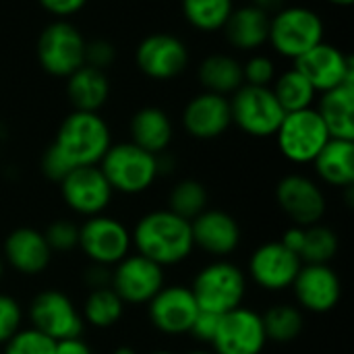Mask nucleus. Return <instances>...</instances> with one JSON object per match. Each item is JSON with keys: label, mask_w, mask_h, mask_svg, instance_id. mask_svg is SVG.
I'll list each match as a JSON object with an SVG mask.
<instances>
[{"label": "nucleus", "mask_w": 354, "mask_h": 354, "mask_svg": "<svg viewBox=\"0 0 354 354\" xmlns=\"http://www.w3.org/2000/svg\"><path fill=\"white\" fill-rule=\"evenodd\" d=\"M135 253L162 268L187 261L195 249L191 222L170 209H153L141 216L131 230Z\"/></svg>", "instance_id": "nucleus-1"}, {"label": "nucleus", "mask_w": 354, "mask_h": 354, "mask_svg": "<svg viewBox=\"0 0 354 354\" xmlns=\"http://www.w3.org/2000/svg\"><path fill=\"white\" fill-rule=\"evenodd\" d=\"M54 145L79 166H97L112 145V133L100 112L73 110L58 127Z\"/></svg>", "instance_id": "nucleus-2"}, {"label": "nucleus", "mask_w": 354, "mask_h": 354, "mask_svg": "<svg viewBox=\"0 0 354 354\" xmlns=\"http://www.w3.org/2000/svg\"><path fill=\"white\" fill-rule=\"evenodd\" d=\"M191 292L201 311L224 315L243 307L247 297V274L228 259H214L195 274Z\"/></svg>", "instance_id": "nucleus-3"}, {"label": "nucleus", "mask_w": 354, "mask_h": 354, "mask_svg": "<svg viewBox=\"0 0 354 354\" xmlns=\"http://www.w3.org/2000/svg\"><path fill=\"white\" fill-rule=\"evenodd\" d=\"M97 166L112 191L120 195H141L160 176L158 156L137 147L131 141L112 143Z\"/></svg>", "instance_id": "nucleus-4"}, {"label": "nucleus", "mask_w": 354, "mask_h": 354, "mask_svg": "<svg viewBox=\"0 0 354 354\" xmlns=\"http://www.w3.org/2000/svg\"><path fill=\"white\" fill-rule=\"evenodd\" d=\"M324 33L326 25L313 8L282 6L270 17L268 41L280 56L297 60L324 41Z\"/></svg>", "instance_id": "nucleus-5"}, {"label": "nucleus", "mask_w": 354, "mask_h": 354, "mask_svg": "<svg viewBox=\"0 0 354 354\" xmlns=\"http://www.w3.org/2000/svg\"><path fill=\"white\" fill-rule=\"evenodd\" d=\"M274 137L280 153L299 166L313 164V160L332 139L315 108L286 112Z\"/></svg>", "instance_id": "nucleus-6"}, {"label": "nucleus", "mask_w": 354, "mask_h": 354, "mask_svg": "<svg viewBox=\"0 0 354 354\" xmlns=\"http://www.w3.org/2000/svg\"><path fill=\"white\" fill-rule=\"evenodd\" d=\"M85 44L83 33L68 19H56L37 37L39 66L52 77L66 79L85 64Z\"/></svg>", "instance_id": "nucleus-7"}, {"label": "nucleus", "mask_w": 354, "mask_h": 354, "mask_svg": "<svg viewBox=\"0 0 354 354\" xmlns=\"http://www.w3.org/2000/svg\"><path fill=\"white\" fill-rule=\"evenodd\" d=\"M228 100L232 124H236L249 137H274L286 114L272 87L241 85Z\"/></svg>", "instance_id": "nucleus-8"}, {"label": "nucleus", "mask_w": 354, "mask_h": 354, "mask_svg": "<svg viewBox=\"0 0 354 354\" xmlns=\"http://www.w3.org/2000/svg\"><path fill=\"white\" fill-rule=\"evenodd\" d=\"M77 249H81L89 263L114 268L133 249L131 230L118 218L108 214L85 218V222L79 226Z\"/></svg>", "instance_id": "nucleus-9"}, {"label": "nucleus", "mask_w": 354, "mask_h": 354, "mask_svg": "<svg viewBox=\"0 0 354 354\" xmlns=\"http://www.w3.org/2000/svg\"><path fill=\"white\" fill-rule=\"evenodd\" d=\"M29 324L54 342L81 338L85 322L68 295L56 288L37 292L29 303Z\"/></svg>", "instance_id": "nucleus-10"}, {"label": "nucleus", "mask_w": 354, "mask_h": 354, "mask_svg": "<svg viewBox=\"0 0 354 354\" xmlns=\"http://www.w3.org/2000/svg\"><path fill=\"white\" fill-rule=\"evenodd\" d=\"M164 286V268L139 253H129L112 268L110 288L124 305H147Z\"/></svg>", "instance_id": "nucleus-11"}, {"label": "nucleus", "mask_w": 354, "mask_h": 354, "mask_svg": "<svg viewBox=\"0 0 354 354\" xmlns=\"http://www.w3.org/2000/svg\"><path fill=\"white\" fill-rule=\"evenodd\" d=\"M276 201L295 226L322 224L328 212V199L322 185L305 174H286L276 187Z\"/></svg>", "instance_id": "nucleus-12"}, {"label": "nucleus", "mask_w": 354, "mask_h": 354, "mask_svg": "<svg viewBox=\"0 0 354 354\" xmlns=\"http://www.w3.org/2000/svg\"><path fill=\"white\" fill-rule=\"evenodd\" d=\"M268 344L261 313L249 307H236L220 317L212 340L214 354H261Z\"/></svg>", "instance_id": "nucleus-13"}, {"label": "nucleus", "mask_w": 354, "mask_h": 354, "mask_svg": "<svg viewBox=\"0 0 354 354\" xmlns=\"http://www.w3.org/2000/svg\"><path fill=\"white\" fill-rule=\"evenodd\" d=\"M60 195L71 212L83 218H91L106 214L114 191L100 166H79L73 168L60 183Z\"/></svg>", "instance_id": "nucleus-14"}, {"label": "nucleus", "mask_w": 354, "mask_h": 354, "mask_svg": "<svg viewBox=\"0 0 354 354\" xmlns=\"http://www.w3.org/2000/svg\"><path fill=\"white\" fill-rule=\"evenodd\" d=\"M187 44L172 33H151L143 37L135 50L139 71L153 81H170L185 73L189 66Z\"/></svg>", "instance_id": "nucleus-15"}, {"label": "nucleus", "mask_w": 354, "mask_h": 354, "mask_svg": "<svg viewBox=\"0 0 354 354\" xmlns=\"http://www.w3.org/2000/svg\"><path fill=\"white\" fill-rule=\"evenodd\" d=\"M290 288L299 309L315 315L334 311L342 299V280L330 263H303Z\"/></svg>", "instance_id": "nucleus-16"}, {"label": "nucleus", "mask_w": 354, "mask_h": 354, "mask_svg": "<svg viewBox=\"0 0 354 354\" xmlns=\"http://www.w3.org/2000/svg\"><path fill=\"white\" fill-rule=\"evenodd\" d=\"M295 68L307 77L317 93L340 85H354V60L338 46L328 41H319L315 48L297 58Z\"/></svg>", "instance_id": "nucleus-17"}, {"label": "nucleus", "mask_w": 354, "mask_h": 354, "mask_svg": "<svg viewBox=\"0 0 354 354\" xmlns=\"http://www.w3.org/2000/svg\"><path fill=\"white\" fill-rule=\"evenodd\" d=\"M303 268L297 253L286 249L280 241L259 245L249 257V278L268 292L288 290Z\"/></svg>", "instance_id": "nucleus-18"}, {"label": "nucleus", "mask_w": 354, "mask_h": 354, "mask_svg": "<svg viewBox=\"0 0 354 354\" xmlns=\"http://www.w3.org/2000/svg\"><path fill=\"white\" fill-rule=\"evenodd\" d=\"M199 313L197 301L189 286L170 284L164 286L147 303L149 324L166 336H185L189 334L195 317Z\"/></svg>", "instance_id": "nucleus-19"}, {"label": "nucleus", "mask_w": 354, "mask_h": 354, "mask_svg": "<svg viewBox=\"0 0 354 354\" xmlns=\"http://www.w3.org/2000/svg\"><path fill=\"white\" fill-rule=\"evenodd\" d=\"M232 124L230 100L226 95H218L212 91H201L191 97L183 110V127L185 131L199 139L212 141L222 137Z\"/></svg>", "instance_id": "nucleus-20"}, {"label": "nucleus", "mask_w": 354, "mask_h": 354, "mask_svg": "<svg viewBox=\"0 0 354 354\" xmlns=\"http://www.w3.org/2000/svg\"><path fill=\"white\" fill-rule=\"evenodd\" d=\"M193 245L214 259H226L241 245V226L234 216L224 209H205L191 220Z\"/></svg>", "instance_id": "nucleus-21"}, {"label": "nucleus", "mask_w": 354, "mask_h": 354, "mask_svg": "<svg viewBox=\"0 0 354 354\" xmlns=\"http://www.w3.org/2000/svg\"><path fill=\"white\" fill-rule=\"evenodd\" d=\"M52 251L44 232L31 226H19L10 230L2 245V257L21 276H39L52 261Z\"/></svg>", "instance_id": "nucleus-22"}, {"label": "nucleus", "mask_w": 354, "mask_h": 354, "mask_svg": "<svg viewBox=\"0 0 354 354\" xmlns=\"http://www.w3.org/2000/svg\"><path fill=\"white\" fill-rule=\"evenodd\" d=\"M131 143L160 156L166 153L174 139V124L170 116L158 106H145L131 118Z\"/></svg>", "instance_id": "nucleus-23"}, {"label": "nucleus", "mask_w": 354, "mask_h": 354, "mask_svg": "<svg viewBox=\"0 0 354 354\" xmlns=\"http://www.w3.org/2000/svg\"><path fill=\"white\" fill-rule=\"evenodd\" d=\"M230 46L243 52H251L268 44L270 35V15L247 4L232 8L226 25L222 27Z\"/></svg>", "instance_id": "nucleus-24"}, {"label": "nucleus", "mask_w": 354, "mask_h": 354, "mask_svg": "<svg viewBox=\"0 0 354 354\" xmlns=\"http://www.w3.org/2000/svg\"><path fill=\"white\" fill-rule=\"evenodd\" d=\"M317 178L334 189H353L354 185V141L330 139L319 156L313 160Z\"/></svg>", "instance_id": "nucleus-25"}, {"label": "nucleus", "mask_w": 354, "mask_h": 354, "mask_svg": "<svg viewBox=\"0 0 354 354\" xmlns=\"http://www.w3.org/2000/svg\"><path fill=\"white\" fill-rule=\"evenodd\" d=\"M66 97L75 110L100 112L110 97V79L106 71L83 64L66 77Z\"/></svg>", "instance_id": "nucleus-26"}, {"label": "nucleus", "mask_w": 354, "mask_h": 354, "mask_svg": "<svg viewBox=\"0 0 354 354\" xmlns=\"http://www.w3.org/2000/svg\"><path fill=\"white\" fill-rule=\"evenodd\" d=\"M332 139L354 141V85L324 91L315 108Z\"/></svg>", "instance_id": "nucleus-27"}, {"label": "nucleus", "mask_w": 354, "mask_h": 354, "mask_svg": "<svg viewBox=\"0 0 354 354\" xmlns=\"http://www.w3.org/2000/svg\"><path fill=\"white\" fill-rule=\"evenodd\" d=\"M197 79L203 85V91H212L218 95H232L243 81V62H239L230 54H209L199 62Z\"/></svg>", "instance_id": "nucleus-28"}, {"label": "nucleus", "mask_w": 354, "mask_h": 354, "mask_svg": "<svg viewBox=\"0 0 354 354\" xmlns=\"http://www.w3.org/2000/svg\"><path fill=\"white\" fill-rule=\"evenodd\" d=\"M124 307L127 305L120 301V297L110 286H106L89 290L79 311L85 326H91L95 330H110L122 319Z\"/></svg>", "instance_id": "nucleus-29"}, {"label": "nucleus", "mask_w": 354, "mask_h": 354, "mask_svg": "<svg viewBox=\"0 0 354 354\" xmlns=\"http://www.w3.org/2000/svg\"><path fill=\"white\" fill-rule=\"evenodd\" d=\"M263 330L268 336V342L276 344H290L301 338L305 332V315L297 305H274L263 315Z\"/></svg>", "instance_id": "nucleus-30"}, {"label": "nucleus", "mask_w": 354, "mask_h": 354, "mask_svg": "<svg viewBox=\"0 0 354 354\" xmlns=\"http://www.w3.org/2000/svg\"><path fill=\"white\" fill-rule=\"evenodd\" d=\"M272 91L276 100L280 102L284 112H297L305 108H313V100L317 91L307 81V77L299 68H288L282 75H278L272 83Z\"/></svg>", "instance_id": "nucleus-31"}, {"label": "nucleus", "mask_w": 354, "mask_h": 354, "mask_svg": "<svg viewBox=\"0 0 354 354\" xmlns=\"http://www.w3.org/2000/svg\"><path fill=\"white\" fill-rule=\"evenodd\" d=\"M180 8L191 27L214 33L226 25L234 4L232 0H180Z\"/></svg>", "instance_id": "nucleus-32"}, {"label": "nucleus", "mask_w": 354, "mask_h": 354, "mask_svg": "<svg viewBox=\"0 0 354 354\" xmlns=\"http://www.w3.org/2000/svg\"><path fill=\"white\" fill-rule=\"evenodd\" d=\"M207 201H209V195L203 183L195 178H183L170 189L166 209L191 222L207 209Z\"/></svg>", "instance_id": "nucleus-33"}, {"label": "nucleus", "mask_w": 354, "mask_h": 354, "mask_svg": "<svg viewBox=\"0 0 354 354\" xmlns=\"http://www.w3.org/2000/svg\"><path fill=\"white\" fill-rule=\"evenodd\" d=\"M340 249L338 234L324 226L315 224L305 228V245L301 251V261L303 263H330Z\"/></svg>", "instance_id": "nucleus-34"}, {"label": "nucleus", "mask_w": 354, "mask_h": 354, "mask_svg": "<svg viewBox=\"0 0 354 354\" xmlns=\"http://www.w3.org/2000/svg\"><path fill=\"white\" fill-rule=\"evenodd\" d=\"M56 342L35 328H21L6 344L2 354H54Z\"/></svg>", "instance_id": "nucleus-35"}, {"label": "nucleus", "mask_w": 354, "mask_h": 354, "mask_svg": "<svg viewBox=\"0 0 354 354\" xmlns=\"http://www.w3.org/2000/svg\"><path fill=\"white\" fill-rule=\"evenodd\" d=\"M44 236L52 253H71L79 247V226L66 218L54 220L46 228Z\"/></svg>", "instance_id": "nucleus-36"}, {"label": "nucleus", "mask_w": 354, "mask_h": 354, "mask_svg": "<svg viewBox=\"0 0 354 354\" xmlns=\"http://www.w3.org/2000/svg\"><path fill=\"white\" fill-rule=\"evenodd\" d=\"M21 328H23L21 303L10 295L0 292V346H4Z\"/></svg>", "instance_id": "nucleus-37"}, {"label": "nucleus", "mask_w": 354, "mask_h": 354, "mask_svg": "<svg viewBox=\"0 0 354 354\" xmlns=\"http://www.w3.org/2000/svg\"><path fill=\"white\" fill-rule=\"evenodd\" d=\"M274 79H276V64L266 54H255L243 64V81H245V85L272 87Z\"/></svg>", "instance_id": "nucleus-38"}, {"label": "nucleus", "mask_w": 354, "mask_h": 354, "mask_svg": "<svg viewBox=\"0 0 354 354\" xmlns=\"http://www.w3.org/2000/svg\"><path fill=\"white\" fill-rule=\"evenodd\" d=\"M39 166H41L44 176H46L48 180H52V183H62V180L66 178V174L75 168V166L66 160V156H64L54 143L48 145V149L41 153Z\"/></svg>", "instance_id": "nucleus-39"}, {"label": "nucleus", "mask_w": 354, "mask_h": 354, "mask_svg": "<svg viewBox=\"0 0 354 354\" xmlns=\"http://www.w3.org/2000/svg\"><path fill=\"white\" fill-rule=\"evenodd\" d=\"M116 60V48L108 39H91L85 44V64L106 71Z\"/></svg>", "instance_id": "nucleus-40"}, {"label": "nucleus", "mask_w": 354, "mask_h": 354, "mask_svg": "<svg viewBox=\"0 0 354 354\" xmlns=\"http://www.w3.org/2000/svg\"><path fill=\"white\" fill-rule=\"evenodd\" d=\"M220 317L218 313H209V311H201L197 313L189 334L199 342V344H212L216 332H218V324H220Z\"/></svg>", "instance_id": "nucleus-41"}, {"label": "nucleus", "mask_w": 354, "mask_h": 354, "mask_svg": "<svg viewBox=\"0 0 354 354\" xmlns=\"http://www.w3.org/2000/svg\"><path fill=\"white\" fill-rule=\"evenodd\" d=\"M37 2L44 6V10H48L56 19H68L79 10H83L89 0H37Z\"/></svg>", "instance_id": "nucleus-42"}, {"label": "nucleus", "mask_w": 354, "mask_h": 354, "mask_svg": "<svg viewBox=\"0 0 354 354\" xmlns=\"http://www.w3.org/2000/svg\"><path fill=\"white\" fill-rule=\"evenodd\" d=\"M110 278H112V268H106L100 263H89L83 272V284L89 290L110 286Z\"/></svg>", "instance_id": "nucleus-43"}, {"label": "nucleus", "mask_w": 354, "mask_h": 354, "mask_svg": "<svg viewBox=\"0 0 354 354\" xmlns=\"http://www.w3.org/2000/svg\"><path fill=\"white\" fill-rule=\"evenodd\" d=\"M280 243L286 247V249H290L292 253H297L299 257H301V251H303V245H305V228L303 226H290V228H286L284 230V234H282V239H280Z\"/></svg>", "instance_id": "nucleus-44"}, {"label": "nucleus", "mask_w": 354, "mask_h": 354, "mask_svg": "<svg viewBox=\"0 0 354 354\" xmlns=\"http://www.w3.org/2000/svg\"><path fill=\"white\" fill-rule=\"evenodd\" d=\"M54 354H95L93 348L81 340V338H71V340H60L56 342V351Z\"/></svg>", "instance_id": "nucleus-45"}, {"label": "nucleus", "mask_w": 354, "mask_h": 354, "mask_svg": "<svg viewBox=\"0 0 354 354\" xmlns=\"http://www.w3.org/2000/svg\"><path fill=\"white\" fill-rule=\"evenodd\" d=\"M282 4H284V0H251V6H255V8L268 12L270 17H272L274 12H278V10L282 8Z\"/></svg>", "instance_id": "nucleus-46"}, {"label": "nucleus", "mask_w": 354, "mask_h": 354, "mask_svg": "<svg viewBox=\"0 0 354 354\" xmlns=\"http://www.w3.org/2000/svg\"><path fill=\"white\" fill-rule=\"evenodd\" d=\"M112 354H139L133 346H118V348H114Z\"/></svg>", "instance_id": "nucleus-47"}, {"label": "nucleus", "mask_w": 354, "mask_h": 354, "mask_svg": "<svg viewBox=\"0 0 354 354\" xmlns=\"http://www.w3.org/2000/svg\"><path fill=\"white\" fill-rule=\"evenodd\" d=\"M330 4H336V6H351L354 0H328Z\"/></svg>", "instance_id": "nucleus-48"}, {"label": "nucleus", "mask_w": 354, "mask_h": 354, "mask_svg": "<svg viewBox=\"0 0 354 354\" xmlns=\"http://www.w3.org/2000/svg\"><path fill=\"white\" fill-rule=\"evenodd\" d=\"M187 354H214L212 351H205V348H199V351H191V353Z\"/></svg>", "instance_id": "nucleus-49"}, {"label": "nucleus", "mask_w": 354, "mask_h": 354, "mask_svg": "<svg viewBox=\"0 0 354 354\" xmlns=\"http://www.w3.org/2000/svg\"><path fill=\"white\" fill-rule=\"evenodd\" d=\"M2 276H4V259L0 257V282H2Z\"/></svg>", "instance_id": "nucleus-50"}, {"label": "nucleus", "mask_w": 354, "mask_h": 354, "mask_svg": "<svg viewBox=\"0 0 354 354\" xmlns=\"http://www.w3.org/2000/svg\"><path fill=\"white\" fill-rule=\"evenodd\" d=\"M149 354H176V353H172V351H164V348H162V351H151Z\"/></svg>", "instance_id": "nucleus-51"}]
</instances>
